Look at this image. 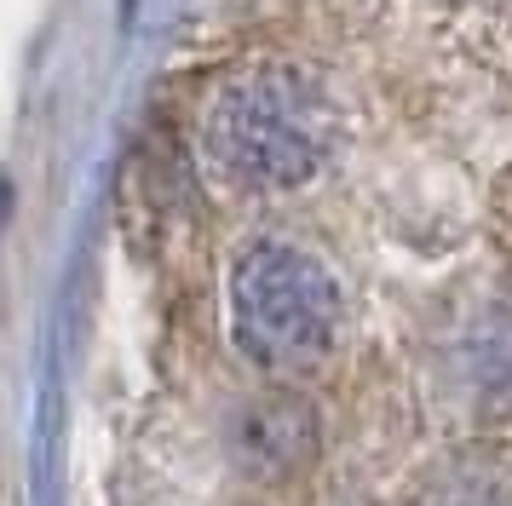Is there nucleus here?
<instances>
[{
  "label": "nucleus",
  "instance_id": "obj_1",
  "mask_svg": "<svg viewBox=\"0 0 512 506\" xmlns=\"http://www.w3.org/2000/svg\"><path fill=\"white\" fill-rule=\"evenodd\" d=\"M225 328L259 380H317L357 334V294L328 248L259 230L225 276Z\"/></svg>",
  "mask_w": 512,
  "mask_h": 506
},
{
  "label": "nucleus",
  "instance_id": "obj_2",
  "mask_svg": "<svg viewBox=\"0 0 512 506\" xmlns=\"http://www.w3.org/2000/svg\"><path fill=\"white\" fill-rule=\"evenodd\" d=\"M202 156L236 196H294L340 156V104L317 69L294 58H248L202 110Z\"/></svg>",
  "mask_w": 512,
  "mask_h": 506
},
{
  "label": "nucleus",
  "instance_id": "obj_3",
  "mask_svg": "<svg viewBox=\"0 0 512 506\" xmlns=\"http://www.w3.org/2000/svg\"><path fill=\"white\" fill-rule=\"evenodd\" d=\"M415 380L438 432H512V282L461 276L415 334Z\"/></svg>",
  "mask_w": 512,
  "mask_h": 506
},
{
  "label": "nucleus",
  "instance_id": "obj_4",
  "mask_svg": "<svg viewBox=\"0 0 512 506\" xmlns=\"http://www.w3.org/2000/svg\"><path fill=\"white\" fill-rule=\"evenodd\" d=\"M225 449L248 483H265V489L300 483L323 460V409L317 397H305L300 380H265L254 397L231 409Z\"/></svg>",
  "mask_w": 512,
  "mask_h": 506
},
{
  "label": "nucleus",
  "instance_id": "obj_5",
  "mask_svg": "<svg viewBox=\"0 0 512 506\" xmlns=\"http://www.w3.org/2000/svg\"><path fill=\"white\" fill-rule=\"evenodd\" d=\"M392 506H512V432H443L403 472Z\"/></svg>",
  "mask_w": 512,
  "mask_h": 506
},
{
  "label": "nucleus",
  "instance_id": "obj_6",
  "mask_svg": "<svg viewBox=\"0 0 512 506\" xmlns=\"http://www.w3.org/2000/svg\"><path fill=\"white\" fill-rule=\"evenodd\" d=\"M495 219H501V230L512 236V161L501 167V179H495Z\"/></svg>",
  "mask_w": 512,
  "mask_h": 506
},
{
  "label": "nucleus",
  "instance_id": "obj_7",
  "mask_svg": "<svg viewBox=\"0 0 512 506\" xmlns=\"http://www.w3.org/2000/svg\"><path fill=\"white\" fill-rule=\"evenodd\" d=\"M449 6H461V12H501L512 0H449Z\"/></svg>",
  "mask_w": 512,
  "mask_h": 506
}]
</instances>
